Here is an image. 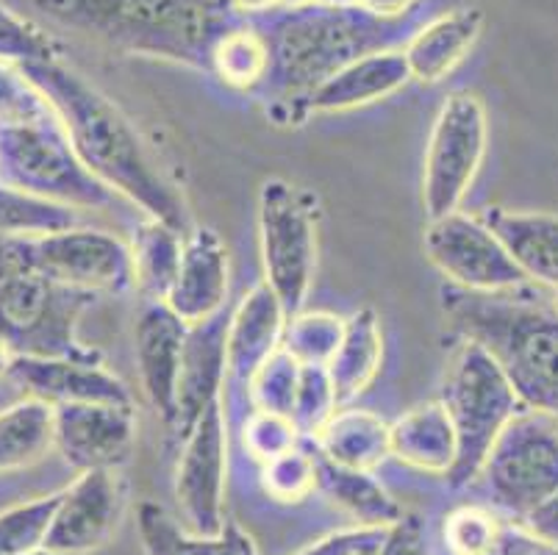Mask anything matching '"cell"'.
<instances>
[{
	"label": "cell",
	"instance_id": "cell-1",
	"mask_svg": "<svg viewBox=\"0 0 558 555\" xmlns=\"http://www.w3.org/2000/svg\"><path fill=\"white\" fill-rule=\"evenodd\" d=\"M20 70L53 106L86 170L111 192L129 197L154 220L167 222L181 233L190 231L192 222L184 197L165 176L136 122L114 100L106 98L98 86L68 68L62 59L25 64Z\"/></svg>",
	"mask_w": 558,
	"mask_h": 555
},
{
	"label": "cell",
	"instance_id": "cell-2",
	"mask_svg": "<svg viewBox=\"0 0 558 555\" xmlns=\"http://www.w3.org/2000/svg\"><path fill=\"white\" fill-rule=\"evenodd\" d=\"M514 292L448 287L445 317L497 361L522 409L558 417V309Z\"/></svg>",
	"mask_w": 558,
	"mask_h": 555
},
{
	"label": "cell",
	"instance_id": "cell-3",
	"mask_svg": "<svg viewBox=\"0 0 558 555\" xmlns=\"http://www.w3.org/2000/svg\"><path fill=\"white\" fill-rule=\"evenodd\" d=\"M62 28L114 50L209 70L211 48L231 17L222 0H32Z\"/></svg>",
	"mask_w": 558,
	"mask_h": 555
},
{
	"label": "cell",
	"instance_id": "cell-4",
	"mask_svg": "<svg viewBox=\"0 0 558 555\" xmlns=\"http://www.w3.org/2000/svg\"><path fill=\"white\" fill-rule=\"evenodd\" d=\"M262 31L270 48L267 84L283 98L308 100V95L344 64L389 48L395 23L373 17L362 7L331 9L308 3L283 9Z\"/></svg>",
	"mask_w": 558,
	"mask_h": 555
},
{
	"label": "cell",
	"instance_id": "cell-5",
	"mask_svg": "<svg viewBox=\"0 0 558 555\" xmlns=\"http://www.w3.org/2000/svg\"><path fill=\"white\" fill-rule=\"evenodd\" d=\"M0 183L73 208L111 203V190L81 165L50 104L0 122Z\"/></svg>",
	"mask_w": 558,
	"mask_h": 555
},
{
	"label": "cell",
	"instance_id": "cell-6",
	"mask_svg": "<svg viewBox=\"0 0 558 555\" xmlns=\"http://www.w3.org/2000/svg\"><path fill=\"white\" fill-rule=\"evenodd\" d=\"M439 403L456 431V461L445 478L450 486H466L481 478L492 445L522 403L497 361L470 339L450 359Z\"/></svg>",
	"mask_w": 558,
	"mask_h": 555
},
{
	"label": "cell",
	"instance_id": "cell-7",
	"mask_svg": "<svg viewBox=\"0 0 558 555\" xmlns=\"http://www.w3.org/2000/svg\"><path fill=\"white\" fill-rule=\"evenodd\" d=\"M95 292L50 281L28 264L0 278V342L12 355L100 361L75 336Z\"/></svg>",
	"mask_w": 558,
	"mask_h": 555
},
{
	"label": "cell",
	"instance_id": "cell-8",
	"mask_svg": "<svg viewBox=\"0 0 558 555\" xmlns=\"http://www.w3.org/2000/svg\"><path fill=\"white\" fill-rule=\"evenodd\" d=\"M312 195L270 178L258 190V248L264 283L281 300L287 317L303 312L317 264V222Z\"/></svg>",
	"mask_w": 558,
	"mask_h": 555
},
{
	"label": "cell",
	"instance_id": "cell-9",
	"mask_svg": "<svg viewBox=\"0 0 558 555\" xmlns=\"http://www.w3.org/2000/svg\"><path fill=\"white\" fill-rule=\"evenodd\" d=\"M497 508L527 519L558 495V417L522 409L481 470Z\"/></svg>",
	"mask_w": 558,
	"mask_h": 555
},
{
	"label": "cell",
	"instance_id": "cell-10",
	"mask_svg": "<svg viewBox=\"0 0 558 555\" xmlns=\"http://www.w3.org/2000/svg\"><path fill=\"white\" fill-rule=\"evenodd\" d=\"M486 111L475 95H450L428 136L423 206L428 220L459 212L486 153Z\"/></svg>",
	"mask_w": 558,
	"mask_h": 555
},
{
	"label": "cell",
	"instance_id": "cell-11",
	"mask_svg": "<svg viewBox=\"0 0 558 555\" xmlns=\"http://www.w3.org/2000/svg\"><path fill=\"white\" fill-rule=\"evenodd\" d=\"M425 251L430 264L459 289L509 292L527 283L520 264L481 217L456 212L430 220L425 231Z\"/></svg>",
	"mask_w": 558,
	"mask_h": 555
},
{
	"label": "cell",
	"instance_id": "cell-12",
	"mask_svg": "<svg viewBox=\"0 0 558 555\" xmlns=\"http://www.w3.org/2000/svg\"><path fill=\"white\" fill-rule=\"evenodd\" d=\"M226 472L228 425L222 403L215 400L184 439L175 472V500L190 536H217L226 526Z\"/></svg>",
	"mask_w": 558,
	"mask_h": 555
},
{
	"label": "cell",
	"instance_id": "cell-13",
	"mask_svg": "<svg viewBox=\"0 0 558 555\" xmlns=\"http://www.w3.org/2000/svg\"><path fill=\"white\" fill-rule=\"evenodd\" d=\"M28 258L37 273L84 292H125L134 287L131 248L117 237L89 228L45 233L28 239Z\"/></svg>",
	"mask_w": 558,
	"mask_h": 555
},
{
	"label": "cell",
	"instance_id": "cell-14",
	"mask_svg": "<svg viewBox=\"0 0 558 555\" xmlns=\"http://www.w3.org/2000/svg\"><path fill=\"white\" fill-rule=\"evenodd\" d=\"M134 442L136 417L131 406H53V447L78 472L123 467L134 450Z\"/></svg>",
	"mask_w": 558,
	"mask_h": 555
},
{
	"label": "cell",
	"instance_id": "cell-15",
	"mask_svg": "<svg viewBox=\"0 0 558 555\" xmlns=\"http://www.w3.org/2000/svg\"><path fill=\"white\" fill-rule=\"evenodd\" d=\"M125 508L123 486L114 470H89L75 478L73 486L59 492L45 550L62 555H86L104 547L120 526Z\"/></svg>",
	"mask_w": 558,
	"mask_h": 555
},
{
	"label": "cell",
	"instance_id": "cell-16",
	"mask_svg": "<svg viewBox=\"0 0 558 555\" xmlns=\"http://www.w3.org/2000/svg\"><path fill=\"white\" fill-rule=\"evenodd\" d=\"M186 334H190V325L172 312L165 300H145L134 328L136 366H140L142 391L148 397V403L170 427L175 420Z\"/></svg>",
	"mask_w": 558,
	"mask_h": 555
},
{
	"label": "cell",
	"instance_id": "cell-17",
	"mask_svg": "<svg viewBox=\"0 0 558 555\" xmlns=\"http://www.w3.org/2000/svg\"><path fill=\"white\" fill-rule=\"evenodd\" d=\"M7 375L23 386L28 397L50 406L62 403H114L131 406V395L120 378L106 373L100 361L34 359L12 355Z\"/></svg>",
	"mask_w": 558,
	"mask_h": 555
},
{
	"label": "cell",
	"instance_id": "cell-18",
	"mask_svg": "<svg viewBox=\"0 0 558 555\" xmlns=\"http://www.w3.org/2000/svg\"><path fill=\"white\" fill-rule=\"evenodd\" d=\"M228 319L222 312L206 323L190 325L184 342V359H181L179 397H175V420L172 431L175 436L186 439L203 411L215 400H220V389L228 375L226 355Z\"/></svg>",
	"mask_w": 558,
	"mask_h": 555
},
{
	"label": "cell",
	"instance_id": "cell-19",
	"mask_svg": "<svg viewBox=\"0 0 558 555\" xmlns=\"http://www.w3.org/2000/svg\"><path fill=\"white\" fill-rule=\"evenodd\" d=\"M228 294V251L215 228H192L184 239L179 275L165 303L186 325L206 323L222 312Z\"/></svg>",
	"mask_w": 558,
	"mask_h": 555
},
{
	"label": "cell",
	"instance_id": "cell-20",
	"mask_svg": "<svg viewBox=\"0 0 558 555\" xmlns=\"http://www.w3.org/2000/svg\"><path fill=\"white\" fill-rule=\"evenodd\" d=\"M411 81L409 61L403 50L380 48L356 61L344 64L342 70L317 86L308 95L306 109L312 111H350L359 106L378 104L395 92L403 89Z\"/></svg>",
	"mask_w": 558,
	"mask_h": 555
},
{
	"label": "cell",
	"instance_id": "cell-21",
	"mask_svg": "<svg viewBox=\"0 0 558 555\" xmlns=\"http://www.w3.org/2000/svg\"><path fill=\"white\" fill-rule=\"evenodd\" d=\"M287 312L267 283H258L242 298L236 312L228 319L226 355L228 375L233 381H251L264 361L281 348Z\"/></svg>",
	"mask_w": 558,
	"mask_h": 555
},
{
	"label": "cell",
	"instance_id": "cell-22",
	"mask_svg": "<svg viewBox=\"0 0 558 555\" xmlns=\"http://www.w3.org/2000/svg\"><path fill=\"white\" fill-rule=\"evenodd\" d=\"M481 220L506 244L527 281L558 292V214L484 208Z\"/></svg>",
	"mask_w": 558,
	"mask_h": 555
},
{
	"label": "cell",
	"instance_id": "cell-23",
	"mask_svg": "<svg viewBox=\"0 0 558 555\" xmlns=\"http://www.w3.org/2000/svg\"><path fill=\"white\" fill-rule=\"evenodd\" d=\"M481 28H484V12L470 7L450 9L425 23L417 34H411L403 48L411 81L436 84L453 73L456 64L478 43Z\"/></svg>",
	"mask_w": 558,
	"mask_h": 555
},
{
	"label": "cell",
	"instance_id": "cell-24",
	"mask_svg": "<svg viewBox=\"0 0 558 555\" xmlns=\"http://www.w3.org/2000/svg\"><path fill=\"white\" fill-rule=\"evenodd\" d=\"M392 456L430 475H448L456 461V431L439 400L417 406L389 427Z\"/></svg>",
	"mask_w": 558,
	"mask_h": 555
},
{
	"label": "cell",
	"instance_id": "cell-25",
	"mask_svg": "<svg viewBox=\"0 0 558 555\" xmlns=\"http://www.w3.org/2000/svg\"><path fill=\"white\" fill-rule=\"evenodd\" d=\"M380 359H384V336H380L378 317L373 309H362L344 319L342 342L326 364L339 406L367 391L378 375Z\"/></svg>",
	"mask_w": 558,
	"mask_h": 555
},
{
	"label": "cell",
	"instance_id": "cell-26",
	"mask_svg": "<svg viewBox=\"0 0 558 555\" xmlns=\"http://www.w3.org/2000/svg\"><path fill=\"white\" fill-rule=\"evenodd\" d=\"M389 427L392 425H387L373 411H337L317 434L319 456H326L339 467L373 472L384 458L392 456Z\"/></svg>",
	"mask_w": 558,
	"mask_h": 555
},
{
	"label": "cell",
	"instance_id": "cell-27",
	"mask_svg": "<svg viewBox=\"0 0 558 555\" xmlns=\"http://www.w3.org/2000/svg\"><path fill=\"white\" fill-rule=\"evenodd\" d=\"M317 472L323 492L350 519H356L359 528H389L403 514L392 495L367 470H350L333 464L326 456H317Z\"/></svg>",
	"mask_w": 558,
	"mask_h": 555
},
{
	"label": "cell",
	"instance_id": "cell-28",
	"mask_svg": "<svg viewBox=\"0 0 558 555\" xmlns=\"http://www.w3.org/2000/svg\"><path fill=\"white\" fill-rule=\"evenodd\" d=\"M181 253H184V233L167 222L148 217L136 228L131 262H134V287L145 294V300H167L179 275Z\"/></svg>",
	"mask_w": 558,
	"mask_h": 555
},
{
	"label": "cell",
	"instance_id": "cell-29",
	"mask_svg": "<svg viewBox=\"0 0 558 555\" xmlns=\"http://www.w3.org/2000/svg\"><path fill=\"white\" fill-rule=\"evenodd\" d=\"M53 447V406L25 397L0 411V472L20 470Z\"/></svg>",
	"mask_w": 558,
	"mask_h": 555
},
{
	"label": "cell",
	"instance_id": "cell-30",
	"mask_svg": "<svg viewBox=\"0 0 558 555\" xmlns=\"http://www.w3.org/2000/svg\"><path fill=\"white\" fill-rule=\"evenodd\" d=\"M209 73L231 89H256L270 75V48L258 25H231L211 48Z\"/></svg>",
	"mask_w": 558,
	"mask_h": 555
},
{
	"label": "cell",
	"instance_id": "cell-31",
	"mask_svg": "<svg viewBox=\"0 0 558 555\" xmlns=\"http://www.w3.org/2000/svg\"><path fill=\"white\" fill-rule=\"evenodd\" d=\"M78 226V208L0 183V237H45Z\"/></svg>",
	"mask_w": 558,
	"mask_h": 555
},
{
	"label": "cell",
	"instance_id": "cell-32",
	"mask_svg": "<svg viewBox=\"0 0 558 555\" xmlns=\"http://www.w3.org/2000/svg\"><path fill=\"white\" fill-rule=\"evenodd\" d=\"M344 334V319L326 312H298L287 319L281 348L298 364H323L333 359Z\"/></svg>",
	"mask_w": 558,
	"mask_h": 555
},
{
	"label": "cell",
	"instance_id": "cell-33",
	"mask_svg": "<svg viewBox=\"0 0 558 555\" xmlns=\"http://www.w3.org/2000/svg\"><path fill=\"white\" fill-rule=\"evenodd\" d=\"M301 366L303 364H298L283 348H278L270 359L264 361L247 381L253 411H267V414H281L292 420L298 384H301Z\"/></svg>",
	"mask_w": 558,
	"mask_h": 555
},
{
	"label": "cell",
	"instance_id": "cell-34",
	"mask_svg": "<svg viewBox=\"0 0 558 555\" xmlns=\"http://www.w3.org/2000/svg\"><path fill=\"white\" fill-rule=\"evenodd\" d=\"M317 486V456H308L303 447H292L262 464L264 495L276 503H303Z\"/></svg>",
	"mask_w": 558,
	"mask_h": 555
},
{
	"label": "cell",
	"instance_id": "cell-35",
	"mask_svg": "<svg viewBox=\"0 0 558 555\" xmlns=\"http://www.w3.org/2000/svg\"><path fill=\"white\" fill-rule=\"evenodd\" d=\"M56 506L59 495L39 497L0 511V555H25L43 547Z\"/></svg>",
	"mask_w": 558,
	"mask_h": 555
},
{
	"label": "cell",
	"instance_id": "cell-36",
	"mask_svg": "<svg viewBox=\"0 0 558 555\" xmlns=\"http://www.w3.org/2000/svg\"><path fill=\"white\" fill-rule=\"evenodd\" d=\"M337 395H333L331 375L323 364H303L301 384H298L295 409L292 422L301 431V436H314L326 427V422L337 414Z\"/></svg>",
	"mask_w": 558,
	"mask_h": 555
},
{
	"label": "cell",
	"instance_id": "cell-37",
	"mask_svg": "<svg viewBox=\"0 0 558 555\" xmlns=\"http://www.w3.org/2000/svg\"><path fill=\"white\" fill-rule=\"evenodd\" d=\"M53 59H59V45L37 23L0 7V61L25 68V64Z\"/></svg>",
	"mask_w": 558,
	"mask_h": 555
},
{
	"label": "cell",
	"instance_id": "cell-38",
	"mask_svg": "<svg viewBox=\"0 0 558 555\" xmlns=\"http://www.w3.org/2000/svg\"><path fill=\"white\" fill-rule=\"evenodd\" d=\"M242 439H245L247 453L256 461H270V458L281 456V453L298 447L301 431L295 422L281 414H267V411H253L242 427Z\"/></svg>",
	"mask_w": 558,
	"mask_h": 555
},
{
	"label": "cell",
	"instance_id": "cell-39",
	"mask_svg": "<svg viewBox=\"0 0 558 555\" xmlns=\"http://www.w3.org/2000/svg\"><path fill=\"white\" fill-rule=\"evenodd\" d=\"M500 519L475 506L459 508L445 519V542L453 555H481L495 539Z\"/></svg>",
	"mask_w": 558,
	"mask_h": 555
},
{
	"label": "cell",
	"instance_id": "cell-40",
	"mask_svg": "<svg viewBox=\"0 0 558 555\" xmlns=\"http://www.w3.org/2000/svg\"><path fill=\"white\" fill-rule=\"evenodd\" d=\"M140 539L145 555H190L186 531L159 506V503H142L136 514Z\"/></svg>",
	"mask_w": 558,
	"mask_h": 555
},
{
	"label": "cell",
	"instance_id": "cell-41",
	"mask_svg": "<svg viewBox=\"0 0 558 555\" xmlns=\"http://www.w3.org/2000/svg\"><path fill=\"white\" fill-rule=\"evenodd\" d=\"M481 555H558V544L539 536L534 528L500 522L495 539Z\"/></svg>",
	"mask_w": 558,
	"mask_h": 555
},
{
	"label": "cell",
	"instance_id": "cell-42",
	"mask_svg": "<svg viewBox=\"0 0 558 555\" xmlns=\"http://www.w3.org/2000/svg\"><path fill=\"white\" fill-rule=\"evenodd\" d=\"M186 547H190V555H258L251 533H245L236 522H228V519L217 536H190L186 533Z\"/></svg>",
	"mask_w": 558,
	"mask_h": 555
},
{
	"label": "cell",
	"instance_id": "cell-43",
	"mask_svg": "<svg viewBox=\"0 0 558 555\" xmlns=\"http://www.w3.org/2000/svg\"><path fill=\"white\" fill-rule=\"evenodd\" d=\"M384 533L387 528H353V531H339L331 536L319 539L312 547L301 550L295 555H356L362 550L375 547V544L384 542Z\"/></svg>",
	"mask_w": 558,
	"mask_h": 555
},
{
	"label": "cell",
	"instance_id": "cell-44",
	"mask_svg": "<svg viewBox=\"0 0 558 555\" xmlns=\"http://www.w3.org/2000/svg\"><path fill=\"white\" fill-rule=\"evenodd\" d=\"M378 555H428L425 550V528L414 514H400L384 533Z\"/></svg>",
	"mask_w": 558,
	"mask_h": 555
},
{
	"label": "cell",
	"instance_id": "cell-45",
	"mask_svg": "<svg viewBox=\"0 0 558 555\" xmlns=\"http://www.w3.org/2000/svg\"><path fill=\"white\" fill-rule=\"evenodd\" d=\"M527 526L534 528L539 536L550 539V542L558 544V495L553 497L550 503H545V506L539 508V511H534L531 517L525 519Z\"/></svg>",
	"mask_w": 558,
	"mask_h": 555
},
{
	"label": "cell",
	"instance_id": "cell-46",
	"mask_svg": "<svg viewBox=\"0 0 558 555\" xmlns=\"http://www.w3.org/2000/svg\"><path fill=\"white\" fill-rule=\"evenodd\" d=\"M417 0H362V9L378 20H398L414 7Z\"/></svg>",
	"mask_w": 558,
	"mask_h": 555
},
{
	"label": "cell",
	"instance_id": "cell-47",
	"mask_svg": "<svg viewBox=\"0 0 558 555\" xmlns=\"http://www.w3.org/2000/svg\"><path fill=\"white\" fill-rule=\"evenodd\" d=\"M231 14L283 12V0H222Z\"/></svg>",
	"mask_w": 558,
	"mask_h": 555
},
{
	"label": "cell",
	"instance_id": "cell-48",
	"mask_svg": "<svg viewBox=\"0 0 558 555\" xmlns=\"http://www.w3.org/2000/svg\"><path fill=\"white\" fill-rule=\"evenodd\" d=\"M319 7H331V9H359L362 0H314Z\"/></svg>",
	"mask_w": 558,
	"mask_h": 555
},
{
	"label": "cell",
	"instance_id": "cell-49",
	"mask_svg": "<svg viewBox=\"0 0 558 555\" xmlns=\"http://www.w3.org/2000/svg\"><path fill=\"white\" fill-rule=\"evenodd\" d=\"M9 359H12V353H9V350H7V345L0 342V370H7Z\"/></svg>",
	"mask_w": 558,
	"mask_h": 555
},
{
	"label": "cell",
	"instance_id": "cell-50",
	"mask_svg": "<svg viewBox=\"0 0 558 555\" xmlns=\"http://www.w3.org/2000/svg\"><path fill=\"white\" fill-rule=\"evenodd\" d=\"M25 555H62V553H53V550L37 547V550H32V553H25Z\"/></svg>",
	"mask_w": 558,
	"mask_h": 555
},
{
	"label": "cell",
	"instance_id": "cell-51",
	"mask_svg": "<svg viewBox=\"0 0 558 555\" xmlns=\"http://www.w3.org/2000/svg\"><path fill=\"white\" fill-rule=\"evenodd\" d=\"M378 553H380V544H375V547L362 550V553H356V555H378Z\"/></svg>",
	"mask_w": 558,
	"mask_h": 555
},
{
	"label": "cell",
	"instance_id": "cell-52",
	"mask_svg": "<svg viewBox=\"0 0 558 555\" xmlns=\"http://www.w3.org/2000/svg\"><path fill=\"white\" fill-rule=\"evenodd\" d=\"M553 303H556V309H558V292H556V298H553Z\"/></svg>",
	"mask_w": 558,
	"mask_h": 555
}]
</instances>
